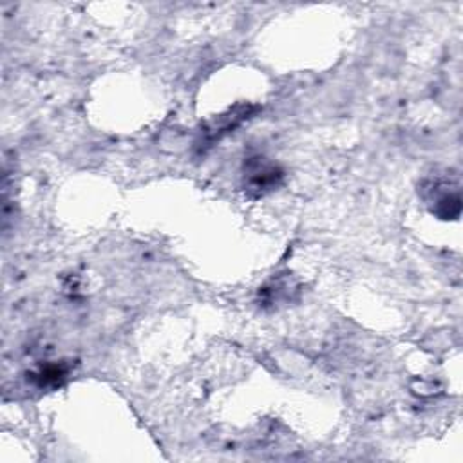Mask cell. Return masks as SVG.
<instances>
[{
  "label": "cell",
  "instance_id": "2",
  "mask_svg": "<svg viewBox=\"0 0 463 463\" xmlns=\"http://www.w3.org/2000/svg\"><path fill=\"white\" fill-rule=\"evenodd\" d=\"M255 111V107L241 106L234 111H228L227 115L218 116L214 122H210L201 131V145L200 147H212L216 141H219L223 136L232 133L236 127H239L244 120L250 118V115Z\"/></svg>",
  "mask_w": 463,
  "mask_h": 463
},
{
  "label": "cell",
  "instance_id": "1",
  "mask_svg": "<svg viewBox=\"0 0 463 463\" xmlns=\"http://www.w3.org/2000/svg\"><path fill=\"white\" fill-rule=\"evenodd\" d=\"M283 170L275 163L257 156L246 161L244 167V191L250 196H264L281 184Z\"/></svg>",
  "mask_w": 463,
  "mask_h": 463
},
{
  "label": "cell",
  "instance_id": "4",
  "mask_svg": "<svg viewBox=\"0 0 463 463\" xmlns=\"http://www.w3.org/2000/svg\"><path fill=\"white\" fill-rule=\"evenodd\" d=\"M39 379L40 386H56L62 379H65V369L60 365H47L42 369Z\"/></svg>",
  "mask_w": 463,
  "mask_h": 463
},
{
  "label": "cell",
  "instance_id": "3",
  "mask_svg": "<svg viewBox=\"0 0 463 463\" xmlns=\"http://www.w3.org/2000/svg\"><path fill=\"white\" fill-rule=\"evenodd\" d=\"M431 198L429 203H434L433 212L442 219H456L461 212V198L459 189L450 187L447 181H433L431 183Z\"/></svg>",
  "mask_w": 463,
  "mask_h": 463
}]
</instances>
